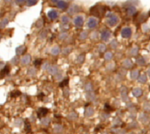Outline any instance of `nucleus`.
I'll return each instance as SVG.
<instances>
[{
    "instance_id": "4d7b16f0",
    "label": "nucleus",
    "mask_w": 150,
    "mask_h": 134,
    "mask_svg": "<svg viewBox=\"0 0 150 134\" xmlns=\"http://www.w3.org/2000/svg\"><path fill=\"white\" fill-rule=\"evenodd\" d=\"M149 128H150V127H149Z\"/></svg>"
},
{
    "instance_id": "f8f14e48",
    "label": "nucleus",
    "mask_w": 150,
    "mask_h": 134,
    "mask_svg": "<svg viewBox=\"0 0 150 134\" xmlns=\"http://www.w3.org/2000/svg\"><path fill=\"white\" fill-rule=\"evenodd\" d=\"M136 12H137V9L135 8L133 5H130V6L126 9V12H127L128 15H130V16H133L135 13H136Z\"/></svg>"
},
{
    "instance_id": "79ce46f5",
    "label": "nucleus",
    "mask_w": 150,
    "mask_h": 134,
    "mask_svg": "<svg viewBox=\"0 0 150 134\" xmlns=\"http://www.w3.org/2000/svg\"><path fill=\"white\" fill-rule=\"evenodd\" d=\"M19 61V58H18V57H14V58L12 60V63L14 64V65H16V64H17Z\"/></svg>"
},
{
    "instance_id": "b1692460",
    "label": "nucleus",
    "mask_w": 150,
    "mask_h": 134,
    "mask_svg": "<svg viewBox=\"0 0 150 134\" xmlns=\"http://www.w3.org/2000/svg\"><path fill=\"white\" fill-rule=\"evenodd\" d=\"M23 119L22 118H17V119H15V121H14V124H15L16 126H18V127H20V126H22V124H23Z\"/></svg>"
},
{
    "instance_id": "4c0bfd02",
    "label": "nucleus",
    "mask_w": 150,
    "mask_h": 134,
    "mask_svg": "<svg viewBox=\"0 0 150 134\" xmlns=\"http://www.w3.org/2000/svg\"><path fill=\"white\" fill-rule=\"evenodd\" d=\"M68 83H69V80H68V79L64 80V81H62V83H60V87H64V86H67V85H68Z\"/></svg>"
},
{
    "instance_id": "6e6d98bb",
    "label": "nucleus",
    "mask_w": 150,
    "mask_h": 134,
    "mask_svg": "<svg viewBox=\"0 0 150 134\" xmlns=\"http://www.w3.org/2000/svg\"><path fill=\"white\" fill-rule=\"evenodd\" d=\"M0 39H1V35H0Z\"/></svg>"
},
{
    "instance_id": "a18cd8bd",
    "label": "nucleus",
    "mask_w": 150,
    "mask_h": 134,
    "mask_svg": "<svg viewBox=\"0 0 150 134\" xmlns=\"http://www.w3.org/2000/svg\"><path fill=\"white\" fill-rule=\"evenodd\" d=\"M49 67H50V65H49L48 63H47H47L44 64L43 66H42V68H43V69H48V68H49Z\"/></svg>"
},
{
    "instance_id": "5701e85b",
    "label": "nucleus",
    "mask_w": 150,
    "mask_h": 134,
    "mask_svg": "<svg viewBox=\"0 0 150 134\" xmlns=\"http://www.w3.org/2000/svg\"><path fill=\"white\" fill-rule=\"evenodd\" d=\"M139 52V48L137 47V46H133V48H132L131 50H130V54L133 55V56H135V55H137V53H138Z\"/></svg>"
},
{
    "instance_id": "f257e3e1",
    "label": "nucleus",
    "mask_w": 150,
    "mask_h": 134,
    "mask_svg": "<svg viewBox=\"0 0 150 134\" xmlns=\"http://www.w3.org/2000/svg\"><path fill=\"white\" fill-rule=\"evenodd\" d=\"M119 22V17L116 14H112L108 17L107 19V25H108L110 27H114L115 26H117Z\"/></svg>"
},
{
    "instance_id": "8fccbe9b",
    "label": "nucleus",
    "mask_w": 150,
    "mask_h": 134,
    "mask_svg": "<svg viewBox=\"0 0 150 134\" xmlns=\"http://www.w3.org/2000/svg\"><path fill=\"white\" fill-rule=\"evenodd\" d=\"M97 32H95V33H92V34H91V39H93V38H95L96 39V36H97Z\"/></svg>"
},
{
    "instance_id": "4468645a",
    "label": "nucleus",
    "mask_w": 150,
    "mask_h": 134,
    "mask_svg": "<svg viewBox=\"0 0 150 134\" xmlns=\"http://www.w3.org/2000/svg\"><path fill=\"white\" fill-rule=\"evenodd\" d=\"M47 71H48L49 74L55 76V75H57V73H58V68H57L56 66H50L48 69H47Z\"/></svg>"
},
{
    "instance_id": "09e8293b",
    "label": "nucleus",
    "mask_w": 150,
    "mask_h": 134,
    "mask_svg": "<svg viewBox=\"0 0 150 134\" xmlns=\"http://www.w3.org/2000/svg\"><path fill=\"white\" fill-rule=\"evenodd\" d=\"M55 76H55V78H56L57 80H60L61 78H62V75L61 74H57V75H55Z\"/></svg>"
},
{
    "instance_id": "f03ea898",
    "label": "nucleus",
    "mask_w": 150,
    "mask_h": 134,
    "mask_svg": "<svg viewBox=\"0 0 150 134\" xmlns=\"http://www.w3.org/2000/svg\"><path fill=\"white\" fill-rule=\"evenodd\" d=\"M98 26V19L97 18L94 17H90V19L87 21V26H88L90 29H93V28L97 27Z\"/></svg>"
},
{
    "instance_id": "2f4dec72",
    "label": "nucleus",
    "mask_w": 150,
    "mask_h": 134,
    "mask_svg": "<svg viewBox=\"0 0 150 134\" xmlns=\"http://www.w3.org/2000/svg\"><path fill=\"white\" fill-rule=\"evenodd\" d=\"M27 74L29 75V76H35V75H36V70H35L34 69H33V68H30L27 70Z\"/></svg>"
},
{
    "instance_id": "603ef678",
    "label": "nucleus",
    "mask_w": 150,
    "mask_h": 134,
    "mask_svg": "<svg viewBox=\"0 0 150 134\" xmlns=\"http://www.w3.org/2000/svg\"><path fill=\"white\" fill-rule=\"evenodd\" d=\"M59 1H60V0H52V2H54V3H58Z\"/></svg>"
},
{
    "instance_id": "aec40b11",
    "label": "nucleus",
    "mask_w": 150,
    "mask_h": 134,
    "mask_svg": "<svg viewBox=\"0 0 150 134\" xmlns=\"http://www.w3.org/2000/svg\"><path fill=\"white\" fill-rule=\"evenodd\" d=\"M50 122H51V119H50L49 117H43V118L40 120L41 124H43V125H45V126L48 125V124H50Z\"/></svg>"
},
{
    "instance_id": "de8ad7c7",
    "label": "nucleus",
    "mask_w": 150,
    "mask_h": 134,
    "mask_svg": "<svg viewBox=\"0 0 150 134\" xmlns=\"http://www.w3.org/2000/svg\"><path fill=\"white\" fill-rule=\"evenodd\" d=\"M25 1H26V0H16V3H17L18 5H21V4H23Z\"/></svg>"
},
{
    "instance_id": "3c124183",
    "label": "nucleus",
    "mask_w": 150,
    "mask_h": 134,
    "mask_svg": "<svg viewBox=\"0 0 150 134\" xmlns=\"http://www.w3.org/2000/svg\"><path fill=\"white\" fill-rule=\"evenodd\" d=\"M31 120L33 121V122H34V121H35V117H33V116H32V117H31Z\"/></svg>"
},
{
    "instance_id": "c756f323",
    "label": "nucleus",
    "mask_w": 150,
    "mask_h": 134,
    "mask_svg": "<svg viewBox=\"0 0 150 134\" xmlns=\"http://www.w3.org/2000/svg\"><path fill=\"white\" fill-rule=\"evenodd\" d=\"M84 59H85V56L83 54H80L79 56L76 58V62L77 63H82V62L84 61Z\"/></svg>"
},
{
    "instance_id": "c9c22d12",
    "label": "nucleus",
    "mask_w": 150,
    "mask_h": 134,
    "mask_svg": "<svg viewBox=\"0 0 150 134\" xmlns=\"http://www.w3.org/2000/svg\"><path fill=\"white\" fill-rule=\"evenodd\" d=\"M105 49H106V46H105V45L104 44H100L98 46V50L101 53H103V52L105 51Z\"/></svg>"
},
{
    "instance_id": "c85d7f7f",
    "label": "nucleus",
    "mask_w": 150,
    "mask_h": 134,
    "mask_svg": "<svg viewBox=\"0 0 150 134\" xmlns=\"http://www.w3.org/2000/svg\"><path fill=\"white\" fill-rule=\"evenodd\" d=\"M112 57H113V54H112V53H111V52H108V53H106L105 54V59L106 60H108V61H109V60H112Z\"/></svg>"
},
{
    "instance_id": "e433bc0d",
    "label": "nucleus",
    "mask_w": 150,
    "mask_h": 134,
    "mask_svg": "<svg viewBox=\"0 0 150 134\" xmlns=\"http://www.w3.org/2000/svg\"><path fill=\"white\" fill-rule=\"evenodd\" d=\"M110 46H111V47H112V48H113V49H114V48H117V46H118V42L116 41L115 40H112V41L111 42Z\"/></svg>"
},
{
    "instance_id": "393cba45",
    "label": "nucleus",
    "mask_w": 150,
    "mask_h": 134,
    "mask_svg": "<svg viewBox=\"0 0 150 134\" xmlns=\"http://www.w3.org/2000/svg\"><path fill=\"white\" fill-rule=\"evenodd\" d=\"M136 63L139 64V65H140V66H142V65H145L146 61H145V60H144L143 57H139V58L136 60Z\"/></svg>"
},
{
    "instance_id": "c03bdc74",
    "label": "nucleus",
    "mask_w": 150,
    "mask_h": 134,
    "mask_svg": "<svg viewBox=\"0 0 150 134\" xmlns=\"http://www.w3.org/2000/svg\"><path fill=\"white\" fill-rule=\"evenodd\" d=\"M66 37H67V33H62V34L60 35V39L61 40H65L66 39Z\"/></svg>"
},
{
    "instance_id": "39448f33",
    "label": "nucleus",
    "mask_w": 150,
    "mask_h": 134,
    "mask_svg": "<svg viewBox=\"0 0 150 134\" xmlns=\"http://www.w3.org/2000/svg\"><path fill=\"white\" fill-rule=\"evenodd\" d=\"M111 37V32L108 29H104L103 31L100 33V38L104 41H108V40Z\"/></svg>"
},
{
    "instance_id": "2eb2a0df",
    "label": "nucleus",
    "mask_w": 150,
    "mask_h": 134,
    "mask_svg": "<svg viewBox=\"0 0 150 134\" xmlns=\"http://www.w3.org/2000/svg\"><path fill=\"white\" fill-rule=\"evenodd\" d=\"M139 70H137V69H133V70L131 71V73H130V77H131V79L133 80H136L137 78L139 77Z\"/></svg>"
},
{
    "instance_id": "bb28decb",
    "label": "nucleus",
    "mask_w": 150,
    "mask_h": 134,
    "mask_svg": "<svg viewBox=\"0 0 150 134\" xmlns=\"http://www.w3.org/2000/svg\"><path fill=\"white\" fill-rule=\"evenodd\" d=\"M63 131V127H62L61 124H56V125L55 126V131L57 133L59 132H62V131Z\"/></svg>"
},
{
    "instance_id": "a211bd4d",
    "label": "nucleus",
    "mask_w": 150,
    "mask_h": 134,
    "mask_svg": "<svg viewBox=\"0 0 150 134\" xmlns=\"http://www.w3.org/2000/svg\"><path fill=\"white\" fill-rule=\"evenodd\" d=\"M57 6H58V8H60V9H65L66 7L68 6V4L66 3L65 1L60 0V1L57 3Z\"/></svg>"
},
{
    "instance_id": "58836bf2",
    "label": "nucleus",
    "mask_w": 150,
    "mask_h": 134,
    "mask_svg": "<svg viewBox=\"0 0 150 134\" xmlns=\"http://www.w3.org/2000/svg\"><path fill=\"white\" fill-rule=\"evenodd\" d=\"M41 61L42 60H40V59H37V60H35L34 61H33V64H34V66H40V64H41Z\"/></svg>"
},
{
    "instance_id": "864d4df0",
    "label": "nucleus",
    "mask_w": 150,
    "mask_h": 134,
    "mask_svg": "<svg viewBox=\"0 0 150 134\" xmlns=\"http://www.w3.org/2000/svg\"><path fill=\"white\" fill-rule=\"evenodd\" d=\"M5 1H7V2H10V1H11V0H5Z\"/></svg>"
},
{
    "instance_id": "412c9836",
    "label": "nucleus",
    "mask_w": 150,
    "mask_h": 134,
    "mask_svg": "<svg viewBox=\"0 0 150 134\" xmlns=\"http://www.w3.org/2000/svg\"><path fill=\"white\" fill-rule=\"evenodd\" d=\"M123 66H124L126 69H129V68H132L133 63H132V61L130 60H125L124 61H123Z\"/></svg>"
},
{
    "instance_id": "0eeeda50",
    "label": "nucleus",
    "mask_w": 150,
    "mask_h": 134,
    "mask_svg": "<svg viewBox=\"0 0 150 134\" xmlns=\"http://www.w3.org/2000/svg\"><path fill=\"white\" fill-rule=\"evenodd\" d=\"M58 12L57 11H55V10H51V11H49L48 12H47V17L49 18V19H57L58 18Z\"/></svg>"
},
{
    "instance_id": "ddd939ff",
    "label": "nucleus",
    "mask_w": 150,
    "mask_h": 134,
    "mask_svg": "<svg viewBox=\"0 0 150 134\" xmlns=\"http://www.w3.org/2000/svg\"><path fill=\"white\" fill-rule=\"evenodd\" d=\"M132 93H133V96H135V97H140L142 95V93H143V91H142V89L140 88H135L133 89V92Z\"/></svg>"
},
{
    "instance_id": "7c9ffc66",
    "label": "nucleus",
    "mask_w": 150,
    "mask_h": 134,
    "mask_svg": "<svg viewBox=\"0 0 150 134\" xmlns=\"http://www.w3.org/2000/svg\"><path fill=\"white\" fill-rule=\"evenodd\" d=\"M8 22H9V21H8V19H3L2 21H0V28L5 27V26L8 24Z\"/></svg>"
},
{
    "instance_id": "473e14b6",
    "label": "nucleus",
    "mask_w": 150,
    "mask_h": 134,
    "mask_svg": "<svg viewBox=\"0 0 150 134\" xmlns=\"http://www.w3.org/2000/svg\"><path fill=\"white\" fill-rule=\"evenodd\" d=\"M38 0H27L26 1V4H27L28 6H33V5H36Z\"/></svg>"
},
{
    "instance_id": "4be33fe9",
    "label": "nucleus",
    "mask_w": 150,
    "mask_h": 134,
    "mask_svg": "<svg viewBox=\"0 0 150 134\" xmlns=\"http://www.w3.org/2000/svg\"><path fill=\"white\" fill-rule=\"evenodd\" d=\"M68 118H69V120H76V119L77 118V114H76V112H71V113H69V115H68Z\"/></svg>"
},
{
    "instance_id": "7ed1b4c3",
    "label": "nucleus",
    "mask_w": 150,
    "mask_h": 134,
    "mask_svg": "<svg viewBox=\"0 0 150 134\" xmlns=\"http://www.w3.org/2000/svg\"><path fill=\"white\" fill-rule=\"evenodd\" d=\"M132 36V29L129 26H126L121 30V37L124 39H129Z\"/></svg>"
},
{
    "instance_id": "6e6552de",
    "label": "nucleus",
    "mask_w": 150,
    "mask_h": 134,
    "mask_svg": "<svg viewBox=\"0 0 150 134\" xmlns=\"http://www.w3.org/2000/svg\"><path fill=\"white\" fill-rule=\"evenodd\" d=\"M30 62H31V55L29 54H26L21 59V63H22L23 65H28Z\"/></svg>"
},
{
    "instance_id": "9b49d317",
    "label": "nucleus",
    "mask_w": 150,
    "mask_h": 134,
    "mask_svg": "<svg viewBox=\"0 0 150 134\" xmlns=\"http://www.w3.org/2000/svg\"><path fill=\"white\" fill-rule=\"evenodd\" d=\"M79 10H80V8L77 6V5H71V6L69 7V14H75V13H76V12H79Z\"/></svg>"
},
{
    "instance_id": "f3484780",
    "label": "nucleus",
    "mask_w": 150,
    "mask_h": 134,
    "mask_svg": "<svg viewBox=\"0 0 150 134\" xmlns=\"http://www.w3.org/2000/svg\"><path fill=\"white\" fill-rule=\"evenodd\" d=\"M147 76L146 75H140L139 76V77H138V82L140 83H147Z\"/></svg>"
},
{
    "instance_id": "1a4fd4ad",
    "label": "nucleus",
    "mask_w": 150,
    "mask_h": 134,
    "mask_svg": "<svg viewBox=\"0 0 150 134\" xmlns=\"http://www.w3.org/2000/svg\"><path fill=\"white\" fill-rule=\"evenodd\" d=\"M26 51V47L25 46H19L16 48V53L18 55H21V54H24Z\"/></svg>"
},
{
    "instance_id": "49530a36",
    "label": "nucleus",
    "mask_w": 150,
    "mask_h": 134,
    "mask_svg": "<svg viewBox=\"0 0 150 134\" xmlns=\"http://www.w3.org/2000/svg\"><path fill=\"white\" fill-rule=\"evenodd\" d=\"M20 95H21V93L19 92V91H16V92L12 93V96H15V97H16V96H20Z\"/></svg>"
},
{
    "instance_id": "a19ab883",
    "label": "nucleus",
    "mask_w": 150,
    "mask_h": 134,
    "mask_svg": "<svg viewBox=\"0 0 150 134\" xmlns=\"http://www.w3.org/2000/svg\"><path fill=\"white\" fill-rule=\"evenodd\" d=\"M70 51H71V48L67 47V48H64V49L62 50V53H63V54H68Z\"/></svg>"
},
{
    "instance_id": "6ab92c4d",
    "label": "nucleus",
    "mask_w": 150,
    "mask_h": 134,
    "mask_svg": "<svg viewBox=\"0 0 150 134\" xmlns=\"http://www.w3.org/2000/svg\"><path fill=\"white\" fill-rule=\"evenodd\" d=\"M60 52H61V49L59 46H54L51 49V53L53 55H58L59 53H60Z\"/></svg>"
},
{
    "instance_id": "a878e982",
    "label": "nucleus",
    "mask_w": 150,
    "mask_h": 134,
    "mask_svg": "<svg viewBox=\"0 0 150 134\" xmlns=\"http://www.w3.org/2000/svg\"><path fill=\"white\" fill-rule=\"evenodd\" d=\"M92 89H93V87H92V84L90 83H88L86 85H85V90L88 93L92 92Z\"/></svg>"
},
{
    "instance_id": "dca6fc26",
    "label": "nucleus",
    "mask_w": 150,
    "mask_h": 134,
    "mask_svg": "<svg viewBox=\"0 0 150 134\" xmlns=\"http://www.w3.org/2000/svg\"><path fill=\"white\" fill-rule=\"evenodd\" d=\"M9 71H10V67H9L8 65L5 66V67L3 68V69L1 70V72H0V76H1V77L6 76V75L9 73Z\"/></svg>"
},
{
    "instance_id": "37998d69",
    "label": "nucleus",
    "mask_w": 150,
    "mask_h": 134,
    "mask_svg": "<svg viewBox=\"0 0 150 134\" xmlns=\"http://www.w3.org/2000/svg\"><path fill=\"white\" fill-rule=\"evenodd\" d=\"M143 109L145 110H147V111H150V103H146V104L144 105Z\"/></svg>"
},
{
    "instance_id": "5fc2aeb1",
    "label": "nucleus",
    "mask_w": 150,
    "mask_h": 134,
    "mask_svg": "<svg viewBox=\"0 0 150 134\" xmlns=\"http://www.w3.org/2000/svg\"><path fill=\"white\" fill-rule=\"evenodd\" d=\"M148 72H149V75H150V69H149V71H148Z\"/></svg>"
},
{
    "instance_id": "9d476101",
    "label": "nucleus",
    "mask_w": 150,
    "mask_h": 134,
    "mask_svg": "<svg viewBox=\"0 0 150 134\" xmlns=\"http://www.w3.org/2000/svg\"><path fill=\"white\" fill-rule=\"evenodd\" d=\"M93 114H94V109L92 108V107H87L86 110H85V112H84L85 117H90L93 116Z\"/></svg>"
},
{
    "instance_id": "f704fd0d",
    "label": "nucleus",
    "mask_w": 150,
    "mask_h": 134,
    "mask_svg": "<svg viewBox=\"0 0 150 134\" xmlns=\"http://www.w3.org/2000/svg\"><path fill=\"white\" fill-rule=\"evenodd\" d=\"M25 124H26V125H25V129H26V132H30V131H31V124H30L27 121L25 123Z\"/></svg>"
},
{
    "instance_id": "20e7f679",
    "label": "nucleus",
    "mask_w": 150,
    "mask_h": 134,
    "mask_svg": "<svg viewBox=\"0 0 150 134\" xmlns=\"http://www.w3.org/2000/svg\"><path fill=\"white\" fill-rule=\"evenodd\" d=\"M73 22H74V25L76 26V27H82L83 23H84V18H83V16H82V15H78L75 18Z\"/></svg>"
},
{
    "instance_id": "72a5a7b5",
    "label": "nucleus",
    "mask_w": 150,
    "mask_h": 134,
    "mask_svg": "<svg viewBox=\"0 0 150 134\" xmlns=\"http://www.w3.org/2000/svg\"><path fill=\"white\" fill-rule=\"evenodd\" d=\"M62 22L63 23V24H68V23L69 22V18L68 17V16H66V15L62 16Z\"/></svg>"
},
{
    "instance_id": "423d86ee",
    "label": "nucleus",
    "mask_w": 150,
    "mask_h": 134,
    "mask_svg": "<svg viewBox=\"0 0 150 134\" xmlns=\"http://www.w3.org/2000/svg\"><path fill=\"white\" fill-rule=\"evenodd\" d=\"M48 113V109L47 108H40L37 111V116H38L39 118H41L44 117Z\"/></svg>"
},
{
    "instance_id": "cd10ccee",
    "label": "nucleus",
    "mask_w": 150,
    "mask_h": 134,
    "mask_svg": "<svg viewBox=\"0 0 150 134\" xmlns=\"http://www.w3.org/2000/svg\"><path fill=\"white\" fill-rule=\"evenodd\" d=\"M87 37H88V33H87V32H83V33H81L79 35V39L82 40H84L85 39H87Z\"/></svg>"
},
{
    "instance_id": "ea45409f",
    "label": "nucleus",
    "mask_w": 150,
    "mask_h": 134,
    "mask_svg": "<svg viewBox=\"0 0 150 134\" xmlns=\"http://www.w3.org/2000/svg\"><path fill=\"white\" fill-rule=\"evenodd\" d=\"M121 95H122V96H123V100H125L126 101V99H127V94H126V91H125V90H122L121 91Z\"/></svg>"
}]
</instances>
